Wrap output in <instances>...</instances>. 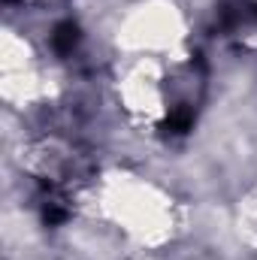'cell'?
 Here are the masks:
<instances>
[{"mask_svg": "<svg viewBox=\"0 0 257 260\" xmlns=\"http://www.w3.org/2000/svg\"><path fill=\"white\" fill-rule=\"evenodd\" d=\"M76 40H79V27L76 24H58V30H55V37H52V43H55V49L67 55V52H73V46H76Z\"/></svg>", "mask_w": 257, "mask_h": 260, "instance_id": "1", "label": "cell"}]
</instances>
